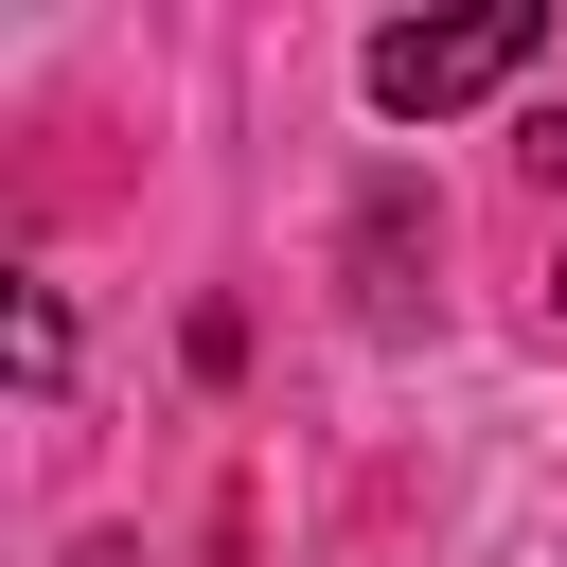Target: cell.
Masks as SVG:
<instances>
[{"mask_svg": "<svg viewBox=\"0 0 567 567\" xmlns=\"http://www.w3.org/2000/svg\"><path fill=\"white\" fill-rule=\"evenodd\" d=\"M532 53H549V18H532V0H478V18H390V35H372V106H390V124H443V106L514 89Z\"/></svg>", "mask_w": 567, "mask_h": 567, "instance_id": "1", "label": "cell"}, {"mask_svg": "<svg viewBox=\"0 0 567 567\" xmlns=\"http://www.w3.org/2000/svg\"><path fill=\"white\" fill-rule=\"evenodd\" d=\"M549 319H567V284H549Z\"/></svg>", "mask_w": 567, "mask_h": 567, "instance_id": "2", "label": "cell"}]
</instances>
